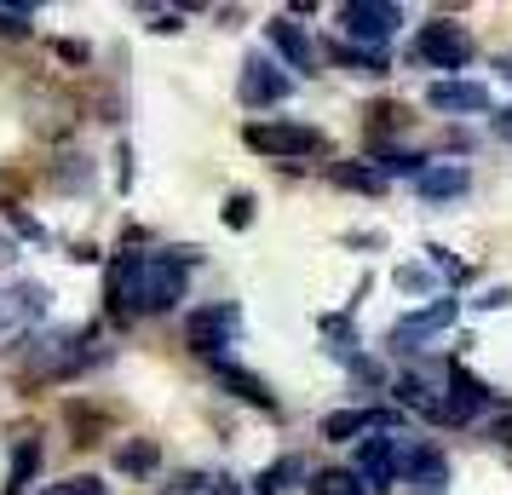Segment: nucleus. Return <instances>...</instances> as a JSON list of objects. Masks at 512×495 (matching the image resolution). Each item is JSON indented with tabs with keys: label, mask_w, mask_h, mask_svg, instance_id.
<instances>
[{
	"label": "nucleus",
	"mask_w": 512,
	"mask_h": 495,
	"mask_svg": "<svg viewBox=\"0 0 512 495\" xmlns=\"http://www.w3.org/2000/svg\"><path fill=\"white\" fill-rule=\"evenodd\" d=\"M87 346H93V323L87 329H64V334H47L41 346H29L24 357V380H70L87 369Z\"/></svg>",
	"instance_id": "f257e3e1"
},
{
	"label": "nucleus",
	"mask_w": 512,
	"mask_h": 495,
	"mask_svg": "<svg viewBox=\"0 0 512 495\" xmlns=\"http://www.w3.org/2000/svg\"><path fill=\"white\" fill-rule=\"evenodd\" d=\"M248 150L271 156V162H305V156H328V133L305 127V121H248Z\"/></svg>",
	"instance_id": "f03ea898"
},
{
	"label": "nucleus",
	"mask_w": 512,
	"mask_h": 495,
	"mask_svg": "<svg viewBox=\"0 0 512 495\" xmlns=\"http://www.w3.org/2000/svg\"><path fill=\"white\" fill-rule=\"evenodd\" d=\"M202 260V248H173V254H150L144 271V317L150 311H173L190 288V265Z\"/></svg>",
	"instance_id": "7ed1b4c3"
},
{
	"label": "nucleus",
	"mask_w": 512,
	"mask_h": 495,
	"mask_svg": "<svg viewBox=\"0 0 512 495\" xmlns=\"http://www.w3.org/2000/svg\"><path fill=\"white\" fill-rule=\"evenodd\" d=\"M144 271H150V254H116V260H110L104 300H110V317H116V323L144 317Z\"/></svg>",
	"instance_id": "20e7f679"
},
{
	"label": "nucleus",
	"mask_w": 512,
	"mask_h": 495,
	"mask_svg": "<svg viewBox=\"0 0 512 495\" xmlns=\"http://www.w3.org/2000/svg\"><path fill=\"white\" fill-rule=\"evenodd\" d=\"M420 64H438V70H466V58H472V35L461 24H449V18H432V24L415 29V41H409Z\"/></svg>",
	"instance_id": "39448f33"
},
{
	"label": "nucleus",
	"mask_w": 512,
	"mask_h": 495,
	"mask_svg": "<svg viewBox=\"0 0 512 495\" xmlns=\"http://www.w3.org/2000/svg\"><path fill=\"white\" fill-rule=\"evenodd\" d=\"M242 334V311L225 300V306H196L185 311V346L196 357H219V346H231Z\"/></svg>",
	"instance_id": "423d86ee"
},
{
	"label": "nucleus",
	"mask_w": 512,
	"mask_h": 495,
	"mask_svg": "<svg viewBox=\"0 0 512 495\" xmlns=\"http://www.w3.org/2000/svg\"><path fill=\"white\" fill-rule=\"evenodd\" d=\"M340 24H346L351 41L380 52V41L397 35V24H403V6H392V0H351V6H340Z\"/></svg>",
	"instance_id": "0eeeda50"
},
{
	"label": "nucleus",
	"mask_w": 512,
	"mask_h": 495,
	"mask_svg": "<svg viewBox=\"0 0 512 495\" xmlns=\"http://www.w3.org/2000/svg\"><path fill=\"white\" fill-rule=\"evenodd\" d=\"M484 409H495V415H501L507 403L495 398V392H489V386H484L478 375H466V369H449V398H443V421L466 426V421H478Z\"/></svg>",
	"instance_id": "6e6552de"
},
{
	"label": "nucleus",
	"mask_w": 512,
	"mask_h": 495,
	"mask_svg": "<svg viewBox=\"0 0 512 495\" xmlns=\"http://www.w3.org/2000/svg\"><path fill=\"white\" fill-rule=\"evenodd\" d=\"M397 467H403V444H397L392 432H369V438L357 444V472H363L369 490H392Z\"/></svg>",
	"instance_id": "1a4fd4ad"
},
{
	"label": "nucleus",
	"mask_w": 512,
	"mask_h": 495,
	"mask_svg": "<svg viewBox=\"0 0 512 495\" xmlns=\"http://www.w3.org/2000/svg\"><path fill=\"white\" fill-rule=\"evenodd\" d=\"M397 478H403V490H409V495H443V490H449V461H443V449L415 444V449H403Z\"/></svg>",
	"instance_id": "9d476101"
},
{
	"label": "nucleus",
	"mask_w": 512,
	"mask_h": 495,
	"mask_svg": "<svg viewBox=\"0 0 512 495\" xmlns=\"http://www.w3.org/2000/svg\"><path fill=\"white\" fill-rule=\"evenodd\" d=\"M294 93V75H282L265 52H254L248 64H242V104L248 110H265V104H282V98Z\"/></svg>",
	"instance_id": "9b49d317"
},
{
	"label": "nucleus",
	"mask_w": 512,
	"mask_h": 495,
	"mask_svg": "<svg viewBox=\"0 0 512 495\" xmlns=\"http://www.w3.org/2000/svg\"><path fill=\"white\" fill-rule=\"evenodd\" d=\"M455 300H432V306H420V311H409L403 323H392V346L397 352H415L420 340H432V334H443L449 323H455Z\"/></svg>",
	"instance_id": "f8f14e48"
},
{
	"label": "nucleus",
	"mask_w": 512,
	"mask_h": 495,
	"mask_svg": "<svg viewBox=\"0 0 512 495\" xmlns=\"http://www.w3.org/2000/svg\"><path fill=\"white\" fill-rule=\"evenodd\" d=\"M426 104L443 110V116H484L489 87L484 81H432V87H426Z\"/></svg>",
	"instance_id": "ddd939ff"
},
{
	"label": "nucleus",
	"mask_w": 512,
	"mask_h": 495,
	"mask_svg": "<svg viewBox=\"0 0 512 495\" xmlns=\"http://www.w3.org/2000/svg\"><path fill=\"white\" fill-rule=\"evenodd\" d=\"M213 380H219L225 392H236L242 403H254V409H271V415H277V392H271L254 369H242V363H231V357H213Z\"/></svg>",
	"instance_id": "4468645a"
},
{
	"label": "nucleus",
	"mask_w": 512,
	"mask_h": 495,
	"mask_svg": "<svg viewBox=\"0 0 512 495\" xmlns=\"http://www.w3.org/2000/svg\"><path fill=\"white\" fill-rule=\"evenodd\" d=\"M265 41H271L294 70H317V47H311V35H305L294 18H271V24H265Z\"/></svg>",
	"instance_id": "2eb2a0df"
},
{
	"label": "nucleus",
	"mask_w": 512,
	"mask_h": 495,
	"mask_svg": "<svg viewBox=\"0 0 512 495\" xmlns=\"http://www.w3.org/2000/svg\"><path fill=\"white\" fill-rule=\"evenodd\" d=\"M386 421H392V415H369V409H334V415H323V426H317V432H323L328 444H363L374 426H386Z\"/></svg>",
	"instance_id": "dca6fc26"
},
{
	"label": "nucleus",
	"mask_w": 512,
	"mask_h": 495,
	"mask_svg": "<svg viewBox=\"0 0 512 495\" xmlns=\"http://www.w3.org/2000/svg\"><path fill=\"white\" fill-rule=\"evenodd\" d=\"M415 190L426 196V202H455V196H466V190H472V173H466L461 162L426 167V173L415 179Z\"/></svg>",
	"instance_id": "f3484780"
},
{
	"label": "nucleus",
	"mask_w": 512,
	"mask_h": 495,
	"mask_svg": "<svg viewBox=\"0 0 512 495\" xmlns=\"http://www.w3.org/2000/svg\"><path fill=\"white\" fill-rule=\"evenodd\" d=\"M311 484V472H305V455H282V461H271V467L254 472V495H282L294 490V484Z\"/></svg>",
	"instance_id": "a211bd4d"
},
{
	"label": "nucleus",
	"mask_w": 512,
	"mask_h": 495,
	"mask_svg": "<svg viewBox=\"0 0 512 495\" xmlns=\"http://www.w3.org/2000/svg\"><path fill=\"white\" fill-rule=\"evenodd\" d=\"M328 179H334L340 190H363V196H380V190H386V173L369 167V162H334L328 167Z\"/></svg>",
	"instance_id": "6ab92c4d"
},
{
	"label": "nucleus",
	"mask_w": 512,
	"mask_h": 495,
	"mask_svg": "<svg viewBox=\"0 0 512 495\" xmlns=\"http://www.w3.org/2000/svg\"><path fill=\"white\" fill-rule=\"evenodd\" d=\"M156 467H162V449H156V438H133V444L116 449V472H127V478H150Z\"/></svg>",
	"instance_id": "aec40b11"
},
{
	"label": "nucleus",
	"mask_w": 512,
	"mask_h": 495,
	"mask_svg": "<svg viewBox=\"0 0 512 495\" xmlns=\"http://www.w3.org/2000/svg\"><path fill=\"white\" fill-rule=\"evenodd\" d=\"M35 472H41V438H24L18 455H12V472H6V490L0 495H24L35 484Z\"/></svg>",
	"instance_id": "412c9836"
},
{
	"label": "nucleus",
	"mask_w": 512,
	"mask_h": 495,
	"mask_svg": "<svg viewBox=\"0 0 512 495\" xmlns=\"http://www.w3.org/2000/svg\"><path fill=\"white\" fill-rule=\"evenodd\" d=\"M311 495H369V484L357 467H323L311 472Z\"/></svg>",
	"instance_id": "4be33fe9"
},
{
	"label": "nucleus",
	"mask_w": 512,
	"mask_h": 495,
	"mask_svg": "<svg viewBox=\"0 0 512 495\" xmlns=\"http://www.w3.org/2000/svg\"><path fill=\"white\" fill-rule=\"evenodd\" d=\"M64 421L75 426V444H98L93 432L110 426V409H87V403H64Z\"/></svg>",
	"instance_id": "5701e85b"
},
{
	"label": "nucleus",
	"mask_w": 512,
	"mask_h": 495,
	"mask_svg": "<svg viewBox=\"0 0 512 495\" xmlns=\"http://www.w3.org/2000/svg\"><path fill=\"white\" fill-rule=\"evenodd\" d=\"M426 156H420V150H380V173H386V179H420V173H426Z\"/></svg>",
	"instance_id": "b1692460"
},
{
	"label": "nucleus",
	"mask_w": 512,
	"mask_h": 495,
	"mask_svg": "<svg viewBox=\"0 0 512 495\" xmlns=\"http://www.w3.org/2000/svg\"><path fill=\"white\" fill-rule=\"evenodd\" d=\"M334 64H346L357 75H386V52L374 47H334Z\"/></svg>",
	"instance_id": "393cba45"
},
{
	"label": "nucleus",
	"mask_w": 512,
	"mask_h": 495,
	"mask_svg": "<svg viewBox=\"0 0 512 495\" xmlns=\"http://www.w3.org/2000/svg\"><path fill=\"white\" fill-rule=\"evenodd\" d=\"M369 133H403L409 127V104H369Z\"/></svg>",
	"instance_id": "a878e982"
},
{
	"label": "nucleus",
	"mask_w": 512,
	"mask_h": 495,
	"mask_svg": "<svg viewBox=\"0 0 512 495\" xmlns=\"http://www.w3.org/2000/svg\"><path fill=\"white\" fill-rule=\"evenodd\" d=\"M225 225H231V231H248V225H254V196H248V190H236L231 202H225Z\"/></svg>",
	"instance_id": "bb28decb"
},
{
	"label": "nucleus",
	"mask_w": 512,
	"mask_h": 495,
	"mask_svg": "<svg viewBox=\"0 0 512 495\" xmlns=\"http://www.w3.org/2000/svg\"><path fill=\"white\" fill-rule=\"evenodd\" d=\"M392 277H397V288H403V294H426V288L438 283V277H432L426 265H397Z\"/></svg>",
	"instance_id": "cd10ccee"
},
{
	"label": "nucleus",
	"mask_w": 512,
	"mask_h": 495,
	"mask_svg": "<svg viewBox=\"0 0 512 495\" xmlns=\"http://www.w3.org/2000/svg\"><path fill=\"white\" fill-rule=\"evenodd\" d=\"M12 300H18V311H24V317H41L52 294H47L41 283H18V294H12Z\"/></svg>",
	"instance_id": "c85d7f7f"
},
{
	"label": "nucleus",
	"mask_w": 512,
	"mask_h": 495,
	"mask_svg": "<svg viewBox=\"0 0 512 495\" xmlns=\"http://www.w3.org/2000/svg\"><path fill=\"white\" fill-rule=\"evenodd\" d=\"M47 495H110V490L98 484L93 472H75V478H64V484H52Z\"/></svg>",
	"instance_id": "c756f323"
},
{
	"label": "nucleus",
	"mask_w": 512,
	"mask_h": 495,
	"mask_svg": "<svg viewBox=\"0 0 512 495\" xmlns=\"http://www.w3.org/2000/svg\"><path fill=\"white\" fill-rule=\"evenodd\" d=\"M202 490H208V478H202V472H179L173 484H162V495H202Z\"/></svg>",
	"instance_id": "7c9ffc66"
},
{
	"label": "nucleus",
	"mask_w": 512,
	"mask_h": 495,
	"mask_svg": "<svg viewBox=\"0 0 512 495\" xmlns=\"http://www.w3.org/2000/svg\"><path fill=\"white\" fill-rule=\"evenodd\" d=\"M489 438H495L501 449H512V403L501 409V415H495V421H489Z\"/></svg>",
	"instance_id": "2f4dec72"
},
{
	"label": "nucleus",
	"mask_w": 512,
	"mask_h": 495,
	"mask_svg": "<svg viewBox=\"0 0 512 495\" xmlns=\"http://www.w3.org/2000/svg\"><path fill=\"white\" fill-rule=\"evenodd\" d=\"M478 311H501V306H512V288H489L484 300H472Z\"/></svg>",
	"instance_id": "473e14b6"
},
{
	"label": "nucleus",
	"mask_w": 512,
	"mask_h": 495,
	"mask_svg": "<svg viewBox=\"0 0 512 495\" xmlns=\"http://www.w3.org/2000/svg\"><path fill=\"white\" fill-rule=\"evenodd\" d=\"M52 52L70 58V64H87V47H81V41H52Z\"/></svg>",
	"instance_id": "72a5a7b5"
},
{
	"label": "nucleus",
	"mask_w": 512,
	"mask_h": 495,
	"mask_svg": "<svg viewBox=\"0 0 512 495\" xmlns=\"http://www.w3.org/2000/svg\"><path fill=\"white\" fill-rule=\"evenodd\" d=\"M489 133H495V139H512V104H507L495 121H489Z\"/></svg>",
	"instance_id": "f704fd0d"
},
{
	"label": "nucleus",
	"mask_w": 512,
	"mask_h": 495,
	"mask_svg": "<svg viewBox=\"0 0 512 495\" xmlns=\"http://www.w3.org/2000/svg\"><path fill=\"white\" fill-rule=\"evenodd\" d=\"M150 29H156V35H173V29H185V24H179V12H162Z\"/></svg>",
	"instance_id": "c9c22d12"
},
{
	"label": "nucleus",
	"mask_w": 512,
	"mask_h": 495,
	"mask_svg": "<svg viewBox=\"0 0 512 495\" xmlns=\"http://www.w3.org/2000/svg\"><path fill=\"white\" fill-rule=\"evenodd\" d=\"M12 225H18V231H24V236H35V242L47 236V231H41V225H35V219H24V213H12Z\"/></svg>",
	"instance_id": "e433bc0d"
},
{
	"label": "nucleus",
	"mask_w": 512,
	"mask_h": 495,
	"mask_svg": "<svg viewBox=\"0 0 512 495\" xmlns=\"http://www.w3.org/2000/svg\"><path fill=\"white\" fill-rule=\"evenodd\" d=\"M495 70H501V75L512 81V52H507V58H495Z\"/></svg>",
	"instance_id": "4c0bfd02"
}]
</instances>
